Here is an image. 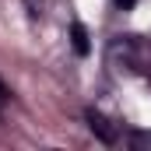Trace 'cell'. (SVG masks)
<instances>
[{"mask_svg": "<svg viewBox=\"0 0 151 151\" xmlns=\"http://www.w3.org/2000/svg\"><path fill=\"white\" fill-rule=\"evenodd\" d=\"M88 127H91V134H99L106 144H113V141H116V130L109 127V119H106L102 113H95V109L88 113Z\"/></svg>", "mask_w": 151, "mask_h": 151, "instance_id": "obj_1", "label": "cell"}, {"mask_svg": "<svg viewBox=\"0 0 151 151\" xmlns=\"http://www.w3.org/2000/svg\"><path fill=\"white\" fill-rule=\"evenodd\" d=\"M70 39H74V49H77V56H88V32H84V25H74L70 28Z\"/></svg>", "mask_w": 151, "mask_h": 151, "instance_id": "obj_2", "label": "cell"}, {"mask_svg": "<svg viewBox=\"0 0 151 151\" xmlns=\"http://www.w3.org/2000/svg\"><path fill=\"white\" fill-rule=\"evenodd\" d=\"M7 99H11V91H7V84H4V81H0V106H4V102H7Z\"/></svg>", "mask_w": 151, "mask_h": 151, "instance_id": "obj_3", "label": "cell"}, {"mask_svg": "<svg viewBox=\"0 0 151 151\" xmlns=\"http://www.w3.org/2000/svg\"><path fill=\"white\" fill-rule=\"evenodd\" d=\"M116 4H119V7H123V11H130V7H134V4H137V0H116Z\"/></svg>", "mask_w": 151, "mask_h": 151, "instance_id": "obj_4", "label": "cell"}]
</instances>
